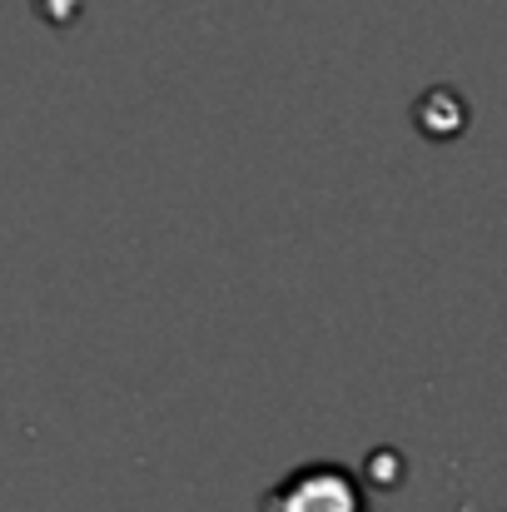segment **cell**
I'll return each mask as SVG.
<instances>
[{
	"mask_svg": "<svg viewBox=\"0 0 507 512\" xmlns=\"http://www.w3.org/2000/svg\"><path fill=\"white\" fill-rule=\"evenodd\" d=\"M259 512H373V503L348 468L319 458V463H299L294 473H284L264 493Z\"/></svg>",
	"mask_w": 507,
	"mask_h": 512,
	"instance_id": "cell-1",
	"label": "cell"
}]
</instances>
